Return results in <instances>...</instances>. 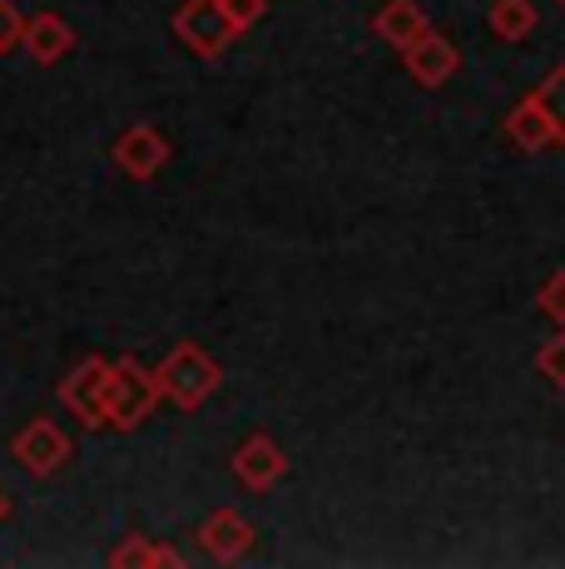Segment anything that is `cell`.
<instances>
[{
    "label": "cell",
    "mask_w": 565,
    "mask_h": 569,
    "mask_svg": "<svg viewBox=\"0 0 565 569\" xmlns=\"http://www.w3.org/2000/svg\"><path fill=\"white\" fill-rule=\"evenodd\" d=\"M10 456H16V461L30 470V476H56V470L70 461V436H65L56 421L36 416V421H26L16 431V441H10Z\"/></svg>",
    "instance_id": "cell-5"
},
{
    "label": "cell",
    "mask_w": 565,
    "mask_h": 569,
    "mask_svg": "<svg viewBox=\"0 0 565 569\" xmlns=\"http://www.w3.org/2000/svg\"><path fill=\"white\" fill-rule=\"evenodd\" d=\"M20 50H26L36 64H60L65 54L75 50V30H70V20L56 16V10L26 16V36H20Z\"/></svg>",
    "instance_id": "cell-10"
},
{
    "label": "cell",
    "mask_w": 565,
    "mask_h": 569,
    "mask_svg": "<svg viewBox=\"0 0 565 569\" xmlns=\"http://www.w3.org/2000/svg\"><path fill=\"white\" fill-rule=\"evenodd\" d=\"M199 540H204V550L214 555L219 565H234V560H244L248 550H254V525H248L244 510H214L209 520H204V530H199Z\"/></svg>",
    "instance_id": "cell-9"
},
{
    "label": "cell",
    "mask_w": 565,
    "mask_h": 569,
    "mask_svg": "<svg viewBox=\"0 0 565 569\" xmlns=\"http://www.w3.org/2000/svg\"><path fill=\"white\" fill-rule=\"evenodd\" d=\"M536 0H496L492 6V30L511 46H521V40L536 30Z\"/></svg>",
    "instance_id": "cell-13"
},
{
    "label": "cell",
    "mask_w": 565,
    "mask_h": 569,
    "mask_svg": "<svg viewBox=\"0 0 565 569\" xmlns=\"http://www.w3.org/2000/svg\"><path fill=\"white\" fill-rule=\"evenodd\" d=\"M234 476H238V486L244 490H274L282 476H288V456H282V446L274 441V436H248L244 446L234 451Z\"/></svg>",
    "instance_id": "cell-7"
},
{
    "label": "cell",
    "mask_w": 565,
    "mask_h": 569,
    "mask_svg": "<svg viewBox=\"0 0 565 569\" xmlns=\"http://www.w3.org/2000/svg\"><path fill=\"white\" fill-rule=\"evenodd\" d=\"M541 312H546L551 317V322H556V327H565V268L561 272H551V278H546V288H541Z\"/></svg>",
    "instance_id": "cell-18"
},
{
    "label": "cell",
    "mask_w": 565,
    "mask_h": 569,
    "mask_svg": "<svg viewBox=\"0 0 565 569\" xmlns=\"http://www.w3.org/2000/svg\"><path fill=\"white\" fill-rule=\"evenodd\" d=\"M556 6H565V0H556Z\"/></svg>",
    "instance_id": "cell-21"
},
{
    "label": "cell",
    "mask_w": 565,
    "mask_h": 569,
    "mask_svg": "<svg viewBox=\"0 0 565 569\" xmlns=\"http://www.w3.org/2000/svg\"><path fill=\"white\" fill-rule=\"evenodd\" d=\"M10 516V506H6V496H0V520H6Z\"/></svg>",
    "instance_id": "cell-20"
},
{
    "label": "cell",
    "mask_w": 565,
    "mask_h": 569,
    "mask_svg": "<svg viewBox=\"0 0 565 569\" xmlns=\"http://www.w3.org/2000/svg\"><path fill=\"white\" fill-rule=\"evenodd\" d=\"M20 36H26V16L16 10V0H0V54L20 50Z\"/></svg>",
    "instance_id": "cell-17"
},
{
    "label": "cell",
    "mask_w": 565,
    "mask_h": 569,
    "mask_svg": "<svg viewBox=\"0 0 565 569\" xmlns=\"http://www.w3.org/2000/svg\"><path fill=\"white\" fill-rule=\"evenodd\" d=\"M224 10H228V20L238 26V36H244V30H254L258 20H264L268 0H224Z\"/></svg>",
    "instance_id": "cell-19"
},
{
    "label": "cell",
    "mask_w": 565,
    "mask_h": 569,
    "mask_svg": "<svg viewBox=\"0 0 565 569\" xmlns=\"http://www.w3.org/2000/svg\"><path fill=\"white\" fill-rule=\"evenodd\" d=\"M110 371H115L110 357H85V362L60 381V401L80 416L85 426H105V381H110Z\"/></svg>",
    "instance_id": "cell-6"
},
{
    "label": "cell",
    "mask_w": 565,
    "mask_h": 569,
    "mask_svg": "<svg viewBox=\"0 0 565 569\" xmlns=\"http://www.w3.org/2000/svg\"><path fill=\"white\" fill-rule=\"evenodd\" d=\"M110 159H115V169L125 173V179L149 183L155 173H165V163L174 159V144H169V134L159 124H129L125 134L115 139Z\"/></svg>",
    "instance_id": "cell-4"
},
{
    "label": "cell",
    "mask_w": 565,
    "mask_h": 569,
    "mask_svg": "<svg viewBox=\"0 0 565 569\" xmlns=\"http://www.w3.org/2000/svg\"><path fill=\"white\" fill-rule=\"evenodd\" d=\"M159 377L149 367H139L135 357H125V362H115L110 381H105V426H115V431H135V426L149 421V411L159 407Z\"/></svg>",
    "instance_id": "cell-2"
},
{
    "label": "cell",
    "mask_w": 565,
    "mask_h": 569,
    "mask_svg": "<svg viewBox=\"0 0 565 569\" xmlns=\"http://www.w3.org/2000/svg\"><path fill=\"white\" fill-rule=\"evenodd\" d=\"M506 139L516 149H526V154H541V149L556 144V124H551V114L541 109L536 94H526V100L506 114Z\"/></svg>",
    "instance_id": "cell-11"
},
{
    "label": "cell",
    "mask_w": 565,
    "mask_h": 569,
    "mask_svg": "<svg viewBox=\"0 0 565 569\" xmlns=\"http://www.w3.org/2000/svg\"><path fill=\"white\" fill-rule=\"evenodd\" d=\"M174 36L189 50H199L204 60H219L238 40V26L228 20L224 0H184V6L174 10Z\"/></svg>",
    "instance_id": "cell-3"
},
{
    "label": "cell",
    "mask_w": 565,
    "mask_h": 569,
    "mask_svg": "<svg viewBox=\"0 0 565 569\" xmlns=\"http://www.w3.org/2000/svg\"><path fill=\"white\" fill-rule=\"evenodd\" d=\"M536 371L551 381V387L565 391V327H561V337H551V342L536 352Z\"/></svg>",
    "instance_id": "cell-16"
},
{
    "label": "cell",
    "mask_w": 565,
    "mask_h": 569,
    "mask_svg": "<svg viewBox=\"0 0 565 569\" xmlns=\"http://www.w3.org/2000/svg\"><path fill=\"white\" fill-rule=\"evenodd\" d=\"M373 30H377V36H383L393 50H407L417 36H427L432 20H427V10H422L417 0H387V6L373 16Z\"/></svg>",
    "instance_id": "cell-12"
},
{
    "label": "cell",
    "mask_w": 565,
    "mask_h": 569,
    "mask_svg": "<svg viewBox=\"0 0 565 569\" xmlns=\"http://www.w3.org/2000/svg\"><path fill=\"white\" fill-rule=\"evenodd\" d=\"M402 64H407V74L417 84H427V90H442V84H447L452 74L462 70V50H456L447 36L427 30V36H417L407 50H402Z\"/></svg>",
    "instance_id": "cell-8"
},
{
    "label": "cell",
    "mask_w": 565,
    "mask_h": 569,
    "mask_svg": "<svg viewBox=\"0 0 565 569\" xmlns=\"http://www.w3.org/2000/svg\"><path fill=\"white\" fill-rule=\"evenodd\" d=\"M155 377H159V391H165L179 411H199L204 401L224 387V367L214 362L199 342H179L165 362H159Z\"/></svg>",
    "instance_id": "cell-1"
},
{
    "label": "cell",
    "mask_w": 565,
    "mask_h": 569,
    "mask_svg": "<svg viewBox=\"0 0 565 569\" xmlns=\"http://www.w3.org/2000/svg\"><path fill=\"white\" fill-rule=\"evenodd\" d=\"M110 565L139 569V565H184V560H179V550H169V545H149L145 535H125V545L110 550Z\"/></svg>",
    "instance_id": "cell-14"
},
{
    "label": "cell",
    "mask_w": 565,
    "mask_h": 569,
    "mask_svg": "<svg viewBox=\"0 0 565 569\" xmlns=\"http://www.w3.org/2000/svg\"><path fill=\"white\" fill-rule=\"evenodd\" d=\"M531 94H536L541 109L551 114V124H556V144H565V64H556Z\"/></svg>",
    "instance_id": "cell-15"
}]
</instances>
